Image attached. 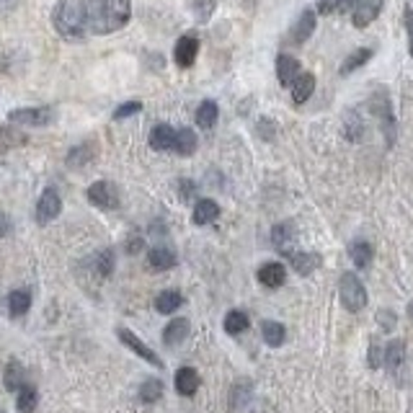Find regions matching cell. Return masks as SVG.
<instances>
[{
  "label": "cell",
  "instance_id": "obj_1",
  "mask_svg": "<svg viewBox=\"0 0 413 413\" xmlns=\"http://www.w3.org/2000/svg\"><path fill=\"white\" fill-rule=\"evenodd\" d=\"M85 31L96 37L114 34L129 24L132 3L129 0H83Z\"/></svg>",
  "mask_w": 413,
  "mask_h": 413
},
{
  "label": "cell",
  "instance_id": "obj_2",
  "mask_svg": "<svg viewBox=\"0 0 413 413\" xmlns=\"http://www.w3.org/2000/svg\"><path fill=\"white\" fill-rule=\"evenodd\" d=\"M52 26L62 39L81 42L85 31V13H83V0H57L52 10Z\"/></svg>",
  "mask_w": 413,
  "mask_h": 413
},
{
  "label": "cell",
  "instance_id": "obj_3",
  "mask_svg": "<svg viewBox=\"0 0 413 413\" xmlns=\"http://www.w3.org/2000/svg\"><path fill=\"white\" fill-rule=\"evenodd\" d=\"M339 294H341V303H344L346 310L359 312L367 307V289H364V285H362V279H359L357 274H351V271H346V274L341 276Z\"/></svg>",
  "mask_w": 413,
  "mask_h": 413
},
{
  "label": "cell",
  "instance_id": "obj_4",
  "mask_svg": "<svg viewBox=\"0 0 413 413\" xmlns=\"http://www.w3.org/2000/svg\"><path fill=\"white\" fill-rule=\"evenodd\" d=\"M117 336H119V341L121 344H124V346H127L129 351H135V354H137L140 359H145L147 364H150V367H155V369H165V362L160 357H158L155 351L150 349V346H147L145 341L142 339H137V336H135V333H132V330L129 328H117Z\"/></svg>",
  "mask_w": 413,
  "mask_h": 413
},
{
  "label": "cell",
  "instance_id": "obj_5",
  "mask_svg": "<svg viewBox=\"0 0 413 413\" xmlns=\"http://www.w3.org/2000/svg\"><path fill=\"white\" fill-rule=\"evenodd\" d=\"M55 119V109L37 106V109H16L8 114L10 124H24V127H44Z\"/></svg>",
  "mask_w": 413,
  "mask_h": 413
},
{
  "label": "cell",
  "instance_id": "obj_6",
  "mask_svg": "<svg viewBox=\"0 0 413 413\" xmlns=\"http://www.w3.org/2000/svg\"><path fill=\"white\" fill-rule=\"evenodd\" d=\"M88 202L99 210H114L119 207V192L111 181H96L88 186Z\"/></svg>",
  "mask_w": 413,
  "mask_h": 413
},
{
  "label": "cell",
  "instance_id": "obj_7",
  "mask_svg": "<svg viewBox=\"0 0 413 413\" xmlns=\"http://www.w3.org/2000/svg\"><path fill=\"white\" fill-rule=\"evenodd\" d=\"M60 212H62V199H60V194H57L55 189H44L37 202V222L39 225H47V222L55 220Z\"/></svg>",
  "mask_w": 413,
  "mask_h": 413
},
{
  "label": "cell",
  "instance_id": "obj_8",
  "mask_svg": "<svg viewBox=\"0 0 413 413\" xmlns=\"http://www.w3.org/2000/svg\"><path fill=\"white\" fill-rule=\"evenodd\" d=\"M199 55V39L196 34H184L174 47V60L178 67H192L194 60Z\"/></svg>",
  "mask_w": 413,
  "mask_h": 413
},
{
  "label": "cell",
  "instance_id": "obj_9",
  "mask_svg": "<svg viewBox=\"0 0 413 413\" xmlns=\"http://www.w3.org/2000/svg\"><path fill=\"white\" fill-rule=\"evenodd\" d=\"M315 10L312 8H305L303 13H300V19L294 21V26L289 28V37H287V42L289 44H305L307 39H310V34L315 31Z\"/></svg>",
  "mask_w": 413,
  "mask_h": 413
},
{
  "label": "cell",
  "instance_id": "obj_10",
  "mask_svg": "<svg viewBox=\"0 0 413 413\" xmlns=\"http://www.w3.org/2000/svg\"><path fill=\"white\" fill-rule=\"evenodd\" d=\"M382 6H385V0H359L357 8H354V16H351L354 26H357V28L369 26V24H372V21L380 16Z\"/></svg>",
  "mask_w": 413,
  "mask_h": 413
},
{
  "label": "cell",
  "instance_id": "obj_11",
  "mask_svg": "<svg viewBox=\"0 0 413 413\" xmlns=\"http://www.w3.org/2000/svg\"><path fill=\"white\" fill-rule=\"evenodd\" d=\"M174 142H176V129L168 124H155L150 132V147L155 153H174Z\"/></svg>",
  "mask_w": 413,
  "mask_h": 413
},
{
  "label": "cell",
  "instance_id": "obj_12",
  "mask_svg": "<svg viewBox=\"0 0 413 413\" xmlns=\"http://www.w3.org/2000/svg\"><path fill=\"white\" fill-rule=\"evenodd\" d=\"M178 264V256L168 246H155L150 253H147V267L153 271H168Z\"/></svg>",
  "mask_w": 413,
  "mask_h": 413
},
{
  "label": "cell",
  "instance_id": "obj_13",
  "mask_svg": "<svg viewBox=\"0 0 413 413\" xmlns=\"http://www.w3.org/2000/svg\"><path fill=\"white\" fill-rule=\"evenodd\" d=\"M287 258H289V264H292L294 271L303 276L312 274L315 269L321 267V256H318V253H307V251H289Z\"/></svg>",
  "mask_w": 413,
  "mask_h": 413
},
{
  "label": "cell",
  "instance_id": "obj_14",
  "mask_svg": "<svg viewBox=\"0 0 413 413\" xmlns=\"http://www.w3.org/2000/svg\"><path fill=\"white\" fill-rule=\"evenodd\" d=\"M96 153H99V145L93 140H85L81 145H75L67 153V168H83V165H88L96 158Z\"/></svg>",
  "mask_w": 413,
  "mask_h": 413
},
{
  "label": "cell",
  "instance_id": "obj_15",
  "mask_svg": "<svg viewBox=\"0 0 413 413\" xmlns=\"http://www.w3.org/2000/svg\"><path fill=\"white\" fill-rule=\"evenodd\" d=\"M287 279V269L282 264H276V261H269L264 267L258 269V282L269 289H276V287H282Z\"/></svg>",
  "mask_w": 413,
  "mask_h": 413
},
{
  "label": "cell",
  "instance_id": "obj_16",
  "mask_svg": "<svg viewBox=\"0 0 413 413\" xmlns=\"http://www.w3.org/2000/svg\"><path fill=\"white\" fill-rule=\"evenodd\" d=\"M294 238H297V233H294L292 222H279V225H274V230H271V243H274L276 251H282L285 256L292 251Z\"/></svg>",
  "mask_w": 413,
  "mask_h": 413
},
{
  "label": "cell",
  "instance_id": "obj_17",
  "mask_svg": "<svg viewBox=\"0 0 413 413\" xmlns=\"http://www.w3.org/2000/svg\"><path fill=\"white\" fill-rule=\"evenodd\" d=\"M3 385L8 393H19V387L26 385V369L21 362L16 359H10L8 364H6V372H3Z\"/></svg>",
  "mask_w": 413,
  "mask_h": 413
},
{
  "label": "cell",
  "instance_id": "obj_18",
  "mask_svg": "<svg viewBox=\"0 0 413 413\" xmlns=\"http://www.w3.org/2000/svg\"><path fill=\"white\" fill-rule=\"evenodd\" d=\"M303 73V67L297 62V57L292 55H279L276 57V78L282 85H292V81Z\"/></svg>",
  "mask_w": 413,
  "mask_h": 413
},
{
  "label": "cell",
  "instance_id": "obj_19",
  "mask_svg": "<svg viewBox=\"0 0 413 413\" xmlns=\"http://www.w3.org/2000/svg\"><path fill=\"white\" fill-rule=\"evenodd\" d=\"M405 359V341L403 339H393L382 351V364H385L387 372H398L401 364Z\"/></svg>",
  "mask_w": 413,
  "mask_h": 413
},
{
  "label": "cell",
  "instance_id": "obj_20",
  "mask_svg": "<svg viewBox=\"0 0 413 413\" xmlns=\"http://www.w3.org/2000/svg\"><path fill=\"white\" fill-rule=\"evenodd\" d=\"M176 390L186 398H192L199 390V372L194 367H181L176 372Z\"/></svg>",
  "mask_w": 413,
  "mask_h": 413
},
{
  "label": "cell",
  "instance_id": "obj_21",
  "mask_svg": "<svg viewBox=\"0 0 413 413\" xmlns=\"http://www.w3.org/2000/svg\"><path fill=\"white\" fill-rule=\"evenodd\" d=\"M289 88H292V101L294 103H305L312 96V91H315V75H312V73H300L292 81V85H289Z\"/></svg>",
  "mask_w": 413,
  "mask_h": 413
},
{
  "label": "cell",
  "instance_id": "obj_22",
  "mask_svg": "<svg viewBox=\"0 0 413 413\" xmlns=\"http://www.w3.org/2000/svg\"><path fill=\"white\" fill-rule=\"evenodd\" d=\"M189 328H192V326H189L186 318H176V321H171L163 330V344L165 346H178V344L189 336Z\"/></svg>",
  "mask_w": 413,
  "mask_h": 413
},
{
  "label": "cell",
  "instance_id": "obj_23",
  "mask_svg": "<svg viewBox=\"0 0 413 413\" xmlns=\"http://www.w3.org/2000/svg\"><path fill=\"white\" fill-rule=\"evenodd\" d=\"M220 217V207L214 199H199L194 207V225H210Z\"/></svg>",
  "mask_w": 413,
  "mask_h": 413
},
{
  "label": "cell",
  "instance_id": "obj_24",
  "mask_svg": "<svg viewBox=\"0 0 413 413\" xmlns=\"http://www.w3.org/2000/svg\"><path fill=\"white\" fill-rule=\"evenodd\" d=\"M174 153L176 155H194L196 153V135L194 129L184 127V129H176V142H174Z\"/></svg>",
  "mask_w": 413,
  "mask_h": 413
},
{
  "label": "cell",
  "instance_id": "obj_25",
  "mask_svg": "<svg viewBox=\"0 0 413 413\" xmlns=\"http://www.w3.org/2000/svg\"><path fill=\"white\" fill-rule=\"evenodd\" d=\"M184 305V294L176 292V289H165V292H160L155 297V310L163 312V315H171V312H176L178 307Z\"/></svg>",
  "mask_w": 413,
  "mask_h": 413
},
{
  "label": "cell",
  "instance_id": "obj_26",
  "mask_svg": "<svg viewBox=\"0 0 413 413\" xmlns=\"http://www.w3.org/2000/svg\"><path fill=\"white\" fill-rule=\"evenodd\" d=\"M372 49H367V47H362V49H354L344 62H341V67H339V73L341 75H349V73H354V70H359L362 65H367L369 60H372Z\"/></svg>",
  "mask_w": 413,
  "mask_h": 413
},
{
  "label": "cell",
  "instance_id": "obj_27",
  "mask_svg": "<svg viewBox=\"0 0 413 413\" xmlns=\"http://www.w3.org/2000/svg\"><path fill=\"white\" fill-rule=\"evenodd\" d=\"M261 336H264V341H267L269 346L276 349V346H282L287 341V328L276 321H264L261 323Z\"/></svg>",
  "mask_w": 413,
  "mask_h": 413
},
{
  "label": "cell",
  "instance_id": "obj_28",
  "mask_svg": "<svg viewBox=\"0 0 413 413\" xmlns=\"http://www.w3.org/2000/svg\"><path fill=\"white\" fill-rule=\"evenodd\" d=\"M28 307H31V292H28V289H13V292L8 294V310L13 318L26 315Z\"/></svg>",
  "mask_w": 413,
  "mask_h": 413
},
{
  "label": "cell",
  "instance_id": "obj_29",
  "mask_svg": "<svg viewBox=\"0 0 413 413\" xmlns=\"http://www.w3.org/2000/svg\"><path fill=\"white\" fill-rule=\"evenodd\" d=\"M217 117H220V109H217V103L214 101H202L199 103V109H196V124L202 129H212L217 124Z\"/></svg>",
  "mask_w": 413,
  "mask_h": 413
},
{
  "label": "cell",
  "instance_id": "obj_30",
  "mask_svg": "<svg viewBox=\"0 0 413 413\" xmlns=\"http://www.w3.org/2000/svg\"><path fill=\"white\" fill-rule=\"evenodd\" d=\"M349 256L357 269H367L369 261H372V246H369L367 240H354L349 246Z\"/></svg>",
  "mask_w": 413,
  "mask_h": 413
},
{
  "label": "cell",
  "instance_id": "obj_31",
  "mask_svg": "<svg viewBox=\"0 0 413 413\" xmlns=\"http://www.w3.org/2000/svg\"><path fill=\"white\" fill-rule=\"evenodd\" d=\"M37 403H39L37 387L28 385V382L24 387H19V393H16V408H19L21 413H34Z\"/></svg>",
  "mask_w": 413,
  "mask_h": 413
},
{
  "label": "cell",
  "instance_id": "obj_32",
  "mask_svg": "<svg viewBox=\"0 0 413 413\" xmlns=\"http://www.w3.org/2000/svg\"><path fill=\"white\" fill-rule=\"evenodd\" d=\"M248 315L243 310H230L225 315V330H228L230 336H238L243 330H248Z\"/></svg>",
  "mask_w": 413,
  "mask_h": 413
},
{
  "label": "cell",
  "instance_id": "obj_33",
  "mask_svg": "<svg viewBox=\"0 0 413 413\" xmlns=\"http://www.w3.org/2000/svg\"><path fill=\"white\" fill-rule=\"evenodd\" d=\"M189 8H192L194 19L199 24H207L212 19V13L217 8V0H189Z\"/></svg>",
  "mask_w": 413,
  "mask_h": 413
},
{
  "label": "cell",
  "instance_id": "obj_34",
  "mask_svg": "<svg viewBox=\"0 0 413 413\" xmlns=\"http://www.w3.org/2000/svg\"><path fill=\"white\" fill-rule=\"evenodd\" d=\"M160 395H163V382L158 377H150L140 385V398L145 403H155V401H160Z\"/></svg>",
  "mask_w": 413,
  "mask_h": 413
},
{
  "label": "cell",
  "instance_id": "obj_35",
  "mask_svg": "<svg viewBox=\"0 0 413 413\" xmlns=\"http://www.w3.org/2000/svg\"><path fill=\"white\" fill-rule=\"evenodd\" d=\"M91 267H93V271L99 276H106L111 274V269H114V253H111L109 248L106 251H101V253H96V256L91 258Z\"/></svg>",
  "mask_w": 413,
  "mask_h": 413
},
{
  "label": "cell",
  "instance_id": "obj_36",
  "mask_svg": "<svg viewBox=\"0 0 413 413\" xmlns=\"http://www.w3.org/2000/svg\"><path fill=\"white\" fill-rule=\"evenodd\" d=\"M142 111V103L140 101H129V103H121L119 109H114V119H127V117H135Z\"/></svg>",
  "mask_w": 413,
  "mask_h": 413
},
{
  "label": "cell",
  "instance_id": "obj_37",
  "mask_svg": "<svg viewBox=\"0 0 413 413\" xmlns=\"http://www.w3.org/2000/svg\"><path fill=\"white\" fill-rule=\"evenodd\" d=\"M346 0H318V10L315 13H323V16H330L336 10H344Z\"/></svg>",
  "mask_w": 413,
  "mask_h": 413
},
{
  "label": "cell",
  "instance_id": "obj_38",
  "mask_svg": "<svg viewBox=\"0 0 413 413\" xmlns=\"http://www.w3.org/2000/svg\"><path fill=\"white\" fill-rule=\"evenodd\" d=\"M403 21H405V31H408V52H411V57H413V10H411V6H405Z\"/></svg>",
  "mask_w": 413,
  "mask_h": 413
},
{
  "label": "cell",
  "instance_id": "obj_39",
  "mask_svg": "<svg viewBox=\"0 0 413 413\" xmlns=\"http://www.w3.org/2000/svg\"><path fill=\"white\" fill-rule=\"evenodd\" d=\"M367 362H369V367H372V369H377L380 364H382V351H380V346H377V344H372V346H369Z\"/></svg>",
  "mask_w": 413,
  "mask_h": 413
},
{
  "label": "cell",
  "instance_id": "obj_40",
  "mask_svg": "<svg viewBox=\"0 0 413 413\" xmlns=\"http://www.w3.org/2000/svg\"><path fill=\"white\" fill-rule=\"evenodd\" d=\"M145 248V240L140 238V235H132V238L127 240V253L129 256H135V253H140Z\"/></svg>",
  "mask_w": 413,
  "mask_h": 413
},
{
  "label": "cell",
  "instance_id": "obj_41",
  "mask_svg": "<svg viewBox=\"0 0 413 413\" xmlns=\"http://www.w3.org/2000/svg\"><path fill=\"white\" fill-rule=\"evenodd\" d=\"M380 323H382V328H385V330H390L395 326V315H390V312L382 310V312H380Z\"/></svg>",
  "mask_w": 413,
  "mask_h": 413
},
{
  "label": "cell",
  "instance_id": "obj_42",
  "mask_svg": "<svg viewBox=\"0 0 413 413\" xmlns=\"http://www.w3.org/2000/svg\"><path fill=\"white\" fill-rule=\"evenodd\" d=\"M10 233V220H8V214H3L0 212V238H6Z\"/></svg>",
  "mask_w": 413,
  "mask_h": 413
},
{
  "label": "cell",
  "instance_id": "obj_43",
  "mask_svg": "<svg viewBox=\"0 0 413 413\" xmlns=\"http://www.w3.org/2000/svg\"><path fill=\"white\" fill-rule=\"evenodd\" d=\"M16 3H19V0H0V16L10 13V10L16 8Z\"/></svg>",
  "mask_w": 413,
  "mask_h": 413
},
{
  "label": "cell",
  "instance_id": "obj_44",
  "mask_svg": "<svg viewBox=\"0 0 413 413\" xmlns=\"http://www.w3.org/2000/svg\"><path fill=\"white\" fill-rule=\"evenodd\" d=\"M408 318L413 321V300H411V305H408Z\"/></svg>",
  "mask_w": 413,
  "mask_h": 413
}]
</instances>
